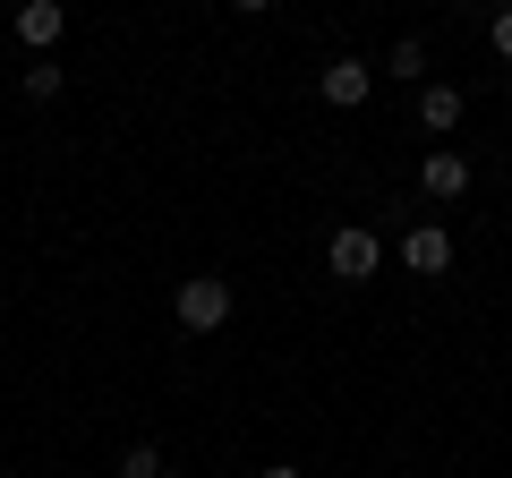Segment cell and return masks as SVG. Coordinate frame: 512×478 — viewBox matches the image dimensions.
<instances>
[{"mask_svg": "<svg viewBox=\"0 0 512 478\" xmlns=\"http://www.w3.org/2000/svg\"><path fill=\"white\" fill-rule=\"evenodd\" d=\"M325 265H333V282H367L384 265V239L376 231H333L325 239Z\"/></svg>", "mask_w": 512, "mask_h": 478, "instance_id": "cell-2", "label": "cell"}, {"mask_svg": "<svg viewBox=\"0 0 512 478\" xmlns=\"http://www.w3.org/2000/svg\"><path fill=\"white\" fill-rule=\"evenodd\" d=\"M487 43H495V52H504V60H512V9H504V18L487 26Z\"/></svg>", "mask_w": 512, "mask_h": 478, "instance_id": "cell-11", "label": "cell"}, {"mask_svg": "<svg viewBox=\"0 0 512 478\" xmlns=\"http://www.w3.org/2000/svg\"><path fill=\"white\" fill-rule=\"evenodd\" d=\"M419 69H427V43L402 35V43H393V77H419Z\"/></svg>", "mask_w": 512, "mask_h": 478, "instance_id": "cell-9", "label": "cell"}, {"mask_svg": "<svg viewBox=\"0 0 512 478\" xmlns=\"http://www.w3.org/2000/svg\"><path fill=\"white\" fill-rule=\"evenodd\" d=\"M256 478H299V470H291V461H274V470H256Z\"/></svg>", "mask_w": 512, "mask_h": 478, "instance_id": "cell-12", "label": "cell"}, {"mask_svg": "<svg viewBox=\"0 0 512 478\" xmlns=\"http://www.w3.org/2000/svg\"><path fill=\"white\" fill-rule=\"evenodd\" d=\"M171 308H180V325H188V333H214L222 316H231V282H222V274H188Z\"/></svg>", "mask_w": 512, "mask_h": 478, "instance_id": "cell-1", "label": "cell"}, {"mask_svg": "<svg viewBox=\"0 0 512 478\" xmlns=\"http://www.w3.org/2000/svg\"><path fill=\"white\" fill-rule=\"evenodd\" d=\"M60 26H69V9H60V0H26V9H18V43H35V52H52Z\"/></svg>", "mask_w": 512, "mask_h": 478, "instance_id": "cell-5", "label": "cell"}, {"mask_svg": "<svg viewBox=\"0 0 512 478\" xmlns=\"http://www.w3.org/2000/svg\"><path fill=\"white\" fill-rule=\"evenodd\" d=\"M120 478H163V453H154V444H128V453H120Z\"/></svg>", "mask_w": 512, "mask_h": 478, "instance_id": "cell-8", "label": "cell"}, {"mask_svg": "<svg viewBox=\"0 0 512 478\" xmlns=\"http://www.w3.org/2000/svg\"><path fill=\"white\" fill-rule=\"evenodd\" d=\"M419 120H427V129H453V120H461V86H427L419 94Z\"/></svg>", "mask_w": 512, "mask_h": 478, "instance_id": "cell-7", "label": "cell"}, {"mask_svg": "<svg viewBox=\"0 0 512 478\" xmlns=\"http://www.w3.org/2000/svg\"><path fill=\"white\" fill-rule=\"evenodd\" d=\"M402 265H410V274H444V265H453V239H444L436 222H419V231L402 239Z\"/></svg>", "mask_w": 512, "mask_h": 478, "instance_id": "cell-4", "label": "cell"}, {"mask_svg": "<svg viewBox=\"0 0 512 478\" xmlns=\"http://www.w3.org/2000/svg\"><path fill=\"white\" fill-rule=\"evenodd\" d=\"M419 188H427V197H461V188H470V163H461L453 146H436V154H427V171H419Z\"/></svg>", "mask_w": 512, "mask_h": 478, "instance_id": "cell-6", "label": "cell"}, {"mask_svg": "<svg viewBox=\"0 0 512 478\" xmlns=\"http://www.w3.org/2000/svg\"><path fill=\"white\" fill-rule=\"evenodd\" d=\"M26 94H35V103H52V94H60V69H52V60H35V69H26Z\"/></svg>", "mask_w": 512, "mask_h": 478, "instance_id": "cell-10", "label": "cell"}, {"mask_svg": "<svg viewBox=\"0 0 512 478\" xmlns=\"http://www.w3.org/2000/svg\"><path fill=\"white\" fill-rule=\"evenodd\" d=\"M367 94H376V69H367V60H333L325 69V103L333 111H359Z\"/></svg>", "mask_w": 512, "mask_h": 478, "instance_id": "cell-3", "label": "cell"}]
</instances>
